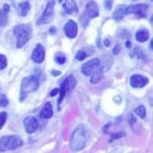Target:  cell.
I'll return each instance as SVG.
<instances>
[{
    "mask_svg": "<svg viewBox=\"0 0 153 153\" xmlns=\"http://www.w3.org/2000/svg\"><path fill=\"white\" fill-rule=\"evenodd\" d=\"M86 142H87V131L82 125H80L74 130V132L71 135L70 148L74 152H79L85 148Z\"/></svg>",
    "mask_w": 153,
    "mask_h": 153,
    "instance_id": "6da1fadb",
    "label": "cell"
},
{
    "mask_svg": "<svg viewBox=\"0 0 153 153\" xmlns=\"http://www.w3.org/2000/svg\"><path fill=\"white\" fill-rule=\"evenodd\" d=\"M39 87V79L37 76H28V77L23 79L21 82V94H20V100H25L27 96L34 91L38 90Z\"/></svg>",
    "mask_w": 153,
    "mask_h": 153,
    "instance_id": "7a4b0ae2",
    "label": "cell"
},
{
    "mask_svg": "<svg viewBox=\"0 0 153 153\" xmlns=\"http://www.w3.org/2000/svg\"><path fill=\"white\" fill-rule=\"evenodd\" d=\"M14 34L17 38L16 47L17 48H22L31 39L32 28H31L30 25H17L16 27H14Z\"/></svg>",
    "mask_w": 153,
    "mask_h": 153,
    "instance_id": "3957f363",
    "label": "cell"
},
{
    "mask_svg": "<svg viewBox=\"0 0 153 153\" xmlns=\"http://www.w3.org/2000/svg\"><path fill=\"white\" fill-rule=\"evenodd\" d=\"M22 146V140L19 136H4L0 140V152L11 151Z\"/></svg>",
    "mask_w": 153,
    "mask_h": 153,
    "instance_id": "277c9868",
    "label": "cell"
},
{
    "mask_svg": "<svg viewBox=\"0 0 153 153\" xmlns=\"http://www.w3.org/2000/svg\"><path fill=\"white\" fill-rule=\"evenodd\" d=\"M98 15H99V7H98L97 3L96 1H90L86 6V10L83 12V15L80 19L82 26H87L88 21H90L91 19H93V17H97Z\"/></svg>",
    "mask_w": 153,
    "mask_h": 153,
    "instance_id": "5b68a950",
    "label": "cell"
},
{
    "mask_svg": "<svg viewBox=\"0 0 153 153\" xmlns=\"http://www.w3.org/2000/svg\"><path fill=\"white\" fill-rule=\"evenodd\" d=\"M75 86H76V80H75V77H74L72 75L68 76V77L64 80V82L61 83V86H60V88H59L60 96H59V99H58V105L61 104V102L64 100V98H65L66 93L70 92L71 90H74Z\"/></svg>",
    "mask_w": 153,
    "mask_h": 153,
    "instance_id": "8992f818",
    "label": "cell"
},
{
    "mask_svg": "<svg viewBox=\"0 0 153 153\" xmlns=\"http://www.w3.org/2000/svg\"><path fill=\"white\" fill-rule=\"evenodd\" d=\"M53 15H54V0H49L43 14L41 15L39 20L37 21L38 25H44V23H48L53 20Z\"/></svg>",
    "mask_w": 153,
    "mask_h": 153,
    "instance_id": "52a82bcc",
    "label": "cell"
},
{
    "mask_svg": "<svg viewBox=\"0 0 153 153\" xmlns=\"http://www.w3.org/2000/svg\"><path fill=\"white\" fill-rule=\"evenodd\" d=\"M99 65H100V60L98 58H94V59H92L90 61H87L86 64H83V65H82V69H81L82 74L85 76H91L99 68Z\"/></svg>",
    "mask_w": 153,
    "mask_h": 153,
    "instance_id": "ba28073f",
    "label": "cell"
},
{
    "mask_svg": "<svg viewBox=\"0 0 153 153\" xmlns=\"http://www.w3.org/2000/svg\"><path fill=\"white\" fill-rule=\"evenodd\" d=\"M148 6L146 4H136V5H131V6H126V12L127 14H134L138 17H143L146 16Z\"/></svg>",
    "mask_w": 153,
    "mask_h": 153,
    "instance_id": "9c48e42d",
    "label": "cell"
},
{
    "mask_svg": "<svg viewBox=\"0 0 153 153\" xmlns=\"http://www.w3.org/2000/svg\"><path fill=\"white\" fill-rule=\"evenodd\" d=\"M44 58H45V50L43 48L42 44H37L33 53H32V60L36 62V64H41L44 61Z\"/></svg>",
    "mask_w": 153,
    "mask_h": 153,
    "instance_id": "30bf717a",
    "label": "cell"
},
{
    "mask_svg": "<svg viewBox=\"0 0 153 153\" xmlns=\"http://www.w3.org/2000/svg\"><path fill=\"white\" fill-rule=\"evenodd\" d=\"M60 3L62 5V9L66 14L71 15V14H77V5H76L75 0H60Z\"/></svg>",
    "mask_w": 153,
    "mask_h": 153,
    "instance_id": "8fae6325",
    "label": "cell"
},
{
    "mask_svg": "<svg viewBox=\"0 0 153 153\" xmlns=\"http://www.w3.org/2000/svg\"><path fill=\"white\" fill-rule=\"evenodd\" d=\"M23 125H25V129H26V131L28 134H33L38 129V121H37V119L34 117H27V118H25Z\"/></svg>",
    "mask_w": 153,
    "mask_h": 153,
    "instance_id": "7c38bea8",
    "label": "cell"
},
{
    "mask_svg": "<svg viewBox=\"0 0 153 153\" xmlns=\"http://www.w3.org/2000/svg\"><path fill=\"white\" fill-rule=\"evenodd\" d=\"M130 83L134 88H141L148 83V79L142 75H132L130 79Z\"/></svg>",
    "mask_w": 153,
    "mask_h": 153,
    "instance_id": "4fadbf2b",
    "label": "cell"
},
{
    "mask_svg": "<svg viewBox=\"0 0 153 153\" xmlns=\"http://www.w3.org/2000/svg\"><path fill=\"white\" fill-rule=\"evenodd\" d=\"M64 32H65V34L69 38H75L77 36V25H76V22L72 20L68 21L65 27H64Z\"/></svg>",
    "mask_w": 153,
    "mask_h": 153,
    "instance_id": "5bb4252c",
    "label": "cell"
},
{
    "mask_svg": "<svg viewBox=\"0 0 153 153\" xmlns=\"http://www.w3.org/2000/svg\"><path fill=\"white\" fill-rule=\"evenodd\" d=\"M127 14L126 12V5H119L115 11L113 12V19L115 20V21H120L124 19V16Z\"/></svg>",
    "mask_w": 153,
    "mask_h": 153,
    "instance_id": "9a60e30c",
    "label": "cell"
},
{
    "mask_svg": "<svg viewBox=\"0 0 153 153\" xmlns=\"http://www.w3.org/2000/svg\"><path fill=\"white\" fill-rule=\"evenodd\" d=\"M53 117V107H52V104L49 103H45L44 104V107L42 108V110H41V118H44V119H50Z\"/></svg>",
    "mask_w": 153,
    "mask_h": 153,
    "instance_id": "2e32d148",
    "label": "cell"
},
{
    "mask_svg": "<svg viewBox=\"0 0 153 153\" xmlns=\"http://www.w3.org/2000/svg\"><path fill=\"white\" fill-rule=\"evenodd\" d=\"M30 9H31V5L28 1H22L17 6V14L20 16H26L30 12Z\"/></svg>",
    "mask_w": 153,
    "mask_h": 153,
    "instance_id": "e0dca14e",
    "label": "cell"
},
{
    "mask_svg": "<svg viewBox=\"0 0 153 153\" xmlns=\"http://www.w3.org/2000/svg\"><path fill=\"white\" fill-rule=\"evenodd\" d=\"M10 11V5L5 4L3 6V9L0 10V23L1 25H6L7 23V14Z\"/></svg>",
    "mask_w": 153,
    "mask_h": 153,
    "instance_id": "ac0fdd59",
    "label": "cell"
},
{
    "mask_svg": "<svg viewBox=\"0 0 153 153\" xmlns=\"http://www.w3.org/2000/svg\"><path fill=\"white\" fill-rule=\"evenodd\" d=\"M148 38H149V33H148V31H146V30H140V31L136 32V39H137L138 42L143 43V42H146V41L148 39Z\"/></svg>",
    "mask_w": 153,
    "mask_h": 153,
    "instance_id": "d6986e66",
    "label": "cell"
},
{
    "mask_svg": "<svg viewBox=\"0 0 153 153\" xmlns=\"http://www.w3.org/2000/svg\"><path fill=\"white\" fill-rule=\"evenodd\" d=\"M94 52L93 49H90V50H86V49H82L80 50V52H77V54H76V60H79V61H82L87 58L88 54H92Z\"/></svg>",
    "mask_w": 153,
    "mask_h": 153,
    "instance_id": "ffe728a7",
    "label": "cell"
},
{
    "mask_svg": "<svg viewBox=\"0 0 153 153\" xmlns=\"http://www.w3.org/2000/svg\"><path fill=\"white\" fill-rule=\"evenodd\" d=\"M102 75H103V70H102V69L97 70V71L92 75V77H91V83H93V85L98 83V82L102 80Z\"/></svg>",
    "mask_w": 153,
    "mask_h": 153,
    "instance_id": "44dd1931",
    "label": "cell"
},
{
    "mask_svg": "<svg viewBox=\"0 0 153 153\" xmlns=\"http://www.w3.org/2000/svg\"><path fill=\"white\" fill-rule=\"evenodd\" d=\"M54 60L56 64H59V65H62V64H65V61H66V56L62 53H56L54 56Z\"/></svg>",
    "mask_w": 153,
    "mask_h": 153,
    "instance_id": "7402d4cb",
    "label": "cell"
},
{
    "mask_svg": "<svg viewBox=\"0 0 153 153\" xmlns=\"http://www.w3.org/2000/svg\"><path fill=\"white\" fill-rule=\"evenodd\" d=\"M135 114H136L137 117L141 118V119L146 118V109H145V107H143V105H140V107H137V108L135 109Z\"/></svg>",
    "mask_w": 153,
    "mask_h": 153,
    "instance_id": "603a6c76",
    "label": "cell"
},
{
    "mask_svg": "<svg viewBox=\"0 0 153 153\" xmlns=\"http://www.w3.org/2000/svg\"><path fill=\"white\" fill-rule=\"evenodd\" d=\"M7 66V59L5 55L0 54V70H4Z\"/></svg>",
    "mask_w": 153,
    "mask_h": 153,
    "instance_id": "cb8c5ba5",
    "label": "cell"
},
{
    "mask_svg": "<svg viewBox=\"0 0 153 153\" xmlns=\"http://www.w3.org/2000/svg\"><path fill=\"white\" fill-rule=\"evenodd\" d=\"M6 119H7V114H6L5 111L0 113V130H1V129H3V126L5 125Z\"/></svg>",
    "mask_w": 153,
    "mask_h": 153,
    "instance_id": "d4e9b609",
    "label": "cell"
},
{
    "mask_svg": "<svg viewBox=\"0 0 153 153\" xmlns=\"http://www.w3.org/2000/svg\"><path fill=\"white\" fill-rule=\"evenodd\" d=\"M9 104V100L4 94H0V107H6Z\"/></svg>",
    "mask_w": 153,
    "mask_h": 153,
    "instance_id": "484cf974",
    "label": "cell"
},
{
    "mask_svg": "<svg viewBox=\"0 0 153 153\" xmlns=\"http://www.w3.org/2000/svg\"><path fill=\"white\" fill-rule=\"evenodd\" d=\"M125 136V132H118V134H115V135H113V137H111V141L114 138H120V137H124Z\"/></svg>",
    "mask_w": 153,
    "mask_h": 153,
    "instance_id": "4316f807",
    "label": "cell"
},
{
    "mask_svg": "<svg viewBox=\"0 0 153 153\" xmlns=\"http://www.w3.org/2000/svg\"><path fill=\"white\" fill-rule=\"evenodd\" d=\"M59 93V88H55V90H53L52 92H50V97H54V96H56Z\"/></svg>",
    "mask_w": 153,
    "mask_h": 153,
    "instance_id": "83f0119b",
    "label": "cell"
},
{
    "mask_svg": "<svg viewBox=\"0 0 153 153\" xmlns=\"http://www.w3.org/2000/svg\"><path fill=\"white\" fill-rule=\"evenodd\" d=\"M111 4H113V1H111V0H107L105 5H107V9H108V10H110V9H111Z\"/></svg>",
    "mask_w": 153,
    "mask_h": 153,
    "instance_id": "f1b7e54d",
    "label": "cell"
},
{
    "mask_svg": "<svg viewBox=\"0 0 153 153\" xmlns=\"http://www.w3.org/2000/svg\"><path fill=\"white\" fill-rule=\"evenodd\" d=\"M120 52V47L119 45H115V48H114V50H113V53L114 54H118Z\"/></svg>",
    "mask_w": 153,
    "mask_h": 153,
    "instance_id": "f546056e",
    "label": "cell"
},
{
    "mask_svg": "<svg viewBox=\"0 0 153 153\" xmlns=\"http://www.w3.org/2000/svg\"><path fill=\"white\" fill-rule=\"evenodd\" d=\"M52 75H54V76H58V75H60V71H56V70H52Z\"/></svg>",
    "mask_w": 153,
    "mask_h": 153,
    "instance_id": "4dcf8cb0",
    "label": "cell"
},
{
    "mask_svg": "<svg viewBox=\"0 0 153 153\" xmlns=\"http://www.w3.org/2000/svg\"><path fill=\"white\" fill-rule=\"evenodd\" d=\"M126 47L130 48V47H131V43H130V42H126Z\"/></svg>",
    "mask_w": 153,
    "mask_h": 153,
    "instance_id": "1f68e13d",
    "label": "cell"
}]
</instances>
